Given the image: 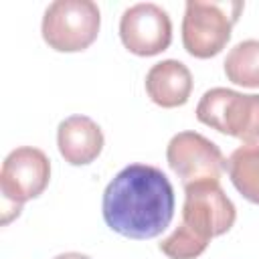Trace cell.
<instances>
[{"instance_id": "obj_9", "label": "cell", "mask_w": 259, "mask_h": 259, "mask_svg": "<svg viewBox=\"0 0 259 259\" xmlns=\"http://www.w3.org/2000/svg\"><path fill=\"white\" fill-rule=\"evenodd\" d=\"M57 146L71 166L91 164L103 150V132L87 115H71L57 127Z\"/></svg>"}, {"instance_id": "obj_14", "label": "cell", "mask_w": 259, "mask_h": 259, "mask_svg": "<svg viewBox=\"0 0 259 259\" xmlns=\"http://www.w3.org/2000/svg\"><path fill=\"white\" fill-rule=\"evenodd\" d=\"M53 259H91L89 255H83V253H77V251H69V253H61Z\"/></svg>"}, {"instance_id": "obj_2", "label": "cell", "mask_w": 259, "mask_h": 259, "mask_svg": "<svg viewBox=\"0 0 259 259\" xmlns=\"http://www.w3.org/2000/svg\"><path fill=\"white\" fill-rule=\"evenodd\" d=\"M243 8V2L188 0L182 18V45L186 53L196 59L219 55L227 47L233 24Z\"/></svg>"}, {"instance_id": "obj_10", "label": "cell", "mask_w": 259, "mask_h": 259, "mask_svg": "<svg viewBox=\"0 0 259 259\" xmlns=\"http://www.w3.org/2000/svg\"><path fill=\"white\" fill-rule=\"evenodd\" d=\"M146 91L150 99L160 107H180L188 101L192 91L190 69L176 59L160 61L152 65L146 75Z\"/></svg>"}, {"instance_id": "obj_12", "label": "cell", "mask_w": 259, "mask_h": 259, "mask_svg": "<svg viewBox=\"0 0 259 259\" xmlns=\"http://www.w3.org/2000/svg\"><path fill=\"white\" fill-rule=\"evenodd\" d=\"M225 75L241 87H259V40L247 38L237 42L225 59Z\"/></svg>"}, {"instance_id": "obj_7", "label": "cell", "mask_w": 259, "mask_h": 259, "mask_svg": "<svg viewBox=\"0 0 259 259\" xmlns=\"http://www.w3.org/2000/svg\"><path fill=\"white\" fill-rule=\"evenodd\" d=\"M166 160L182 184L221 180L227 160L221 148L198 132H178L166 148Z\"/></svg>"}, {"instance_id": "obj_8", "label": "cell", "mask_w": 259, "mask_h": 259, "mask_svg": "<svg viewBox=\"0 0 259 259\" xmlns=\"http://www.w3.org/2000/svg\"><path fill=\"white\" fill-rule=\"evenodd\" d=\"M119 38L138 57H154L172 42V20L154 2H138L123 10L119 18Z\"/></svg>"}, {"instance_id": "obj_3", "label": "cell", "mask_w": 259, "mask_h": 259, "mask_svg": "<svg viewBox=\"0 0 259 259\" xmlns=\"http://www.w3.org/2000/svg\"><path fill=\"white\" fill-rule=\"evenodd\" d=\"M101 12L91 0H55L47 6L40 32L42 40L59 53H79L99 34Z\"/></svg>"}, {"instance_id": "obj_5", "label": "cell", "mask_w": 259, "mask_h": 259, "mask_svg": "<svg viewBox=\"0 0 259 259\" xmlns=\"http://www.w3.org/2000/svg\"><path fill=\"white\" fill-rule=\"evenodd\" d=\"M51 180V160L47 154L32 146H20L12 150L0 170V190L4 202L12 206L18 217L22 204L45 192Z\"/></svg>"}, {"instance_id": "obj_6", "label": "cell", "mask_w": 259, "mask_h": 259, "mask_svg": "<svg viewBox=\"0 0 259 259\" xmlns=\"http://www.w3.org/2000/svg\"><path fill=\"white\" fill-rule=\"evenodd\" d=\"M237 219L233 200L217 180H202L184 186L182 223L204 239L221 237L231 231Z\"/></svg>"}, {"instance_id": "obj_11", "label": "cell", "mask_w": 259, "mask_h": 259, "mask_svg": "<svg viewBox=\"0 0 259 259\" xmlns=\"http://www.w3.org/2000/svg\"><path fill=\"white\" fill-rule=\"evenodd\" d=\"M227 172L241 196L259 204V142L233 150L227 160Z\"/></svg>"}, {"instance_id": "obj_1", "label": "cell", "mask_w": 259, "mask_h": 259, "mask_svg": "<svg viewBox=\"0 0 259 259\" xmlns=\"http://www.w3.org/2000/svg\"><path fill=\"white\" fill-rule=\"evenodd\" d=\"M174 188L168 176L150 164L121 168L103 190L105 225L121 237L144 241L168 229L174 217Z\"/></svg>"}, {"instance_id": "obj_4", "label": "cell", "mask_w": 259, "mask_h": 259, "mask_svg": "<svg viewBox=\"0 0 259 259\" xmlns=\"http://www.w3.org/2000/svg\"><path fill=\"white\" fill-rule=\"evenodd\" d=\"M196 119L245 144H255L259 142V95L212 87L200 97Z\"/></svg>"}, {"instance_id": "obj_13", "label": "cell", "mask_w": 259, "mask_h": 259, "mask_svg": "<svg viewBox=\"0 0 259 259\" xmlns=\"http://www.w3.org/2000/svg\"><path fill=\"white\" fill-rule=\"evenodd\" d=\"M206 247L208 239L200 237L184 223H180L178 229H174V233L160 243V251L170 259H194L202 255Z\"/></svg>"}]
</instances>
